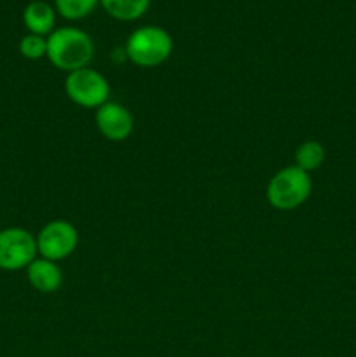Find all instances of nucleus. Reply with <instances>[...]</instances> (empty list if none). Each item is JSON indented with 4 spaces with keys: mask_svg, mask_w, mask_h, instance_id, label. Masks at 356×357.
Wrapping results in <instances>:
<instances>
[{
    "mask_svg": "<svg viewBox=\"0 0 356 357\" xmlns=\"http://www.w3.org/2000/svg\"><path fill=\"white\" fill-rule=\"evenodd\" d=\"M126 56L140 68H156L173 54V37L157 24H145L129 33L124 44Z\"/></svg>",
    "mask_w": 356,
    "mask_h": 357,
    "instance_id": "obj_2",
    "label": "nucleus"
},
{
    "mask_svg": "<svg viewBox=\"0 0 356 357\" xmlns=\"http://www.w3.org/2000/svg\"><path fill=\"white\" fill-rule=\"evenodd\" d=\"M37 257V239L30 230L21 227L0 230V271H27Z\"/></svg>",
    "mask_w": 356,
    "mask_h": 357,
    "instance_id": "obj_5",
    "label": "nucleus"
},
{
    "mask_svg": "<svg viewBox=\"0 0 356 357\" xmlns=\"http://www.w3.org/2000/svg\"><path fill=\"white\" fill-rule=\"evenodd\" d=\"M54 68L65 73L86 68L94 58V42L89 33L75 26L54 28L47 35V56Z\"/></svg>",
    "mask_w": 356,
    "mask_h": 357,
    "instance_id": "obj_1",
    "label": "nucleus"
},
{
    "mask_svg": "<svg viewBox=\"0 0 356 357\" xmlns=\"http://www.w3.org/2000/svg\"><path fill=\"white\" fill-rule=\"evenodd\" d=\"M27 279L31 288L44 295L56 293L63 284V271L58 261L37 257L27 267Z\"/></svg>",
    "mask_w": 356,
    "mask_h": 357,
    "instance_id": "obj_8",
    "label": "nucleus"
},
{
    "mask_svg": "<svg viewBox=\"0 0 356 357\" xmlns=\"http://www.w3.org/2000/svg\"><path fill=\"white\" fill-rule=\"evenodd\" d=\"M38 257L61 261L72 257L79 246V230L68 220H51L35 236Z\"/></svg>",
    "mask_w": 356,
    "mask_h": 357,
    "instance_id": "obj_6",
    "label": "nucleus"
},
{
    "mask_svg": "<svg viewBox=\"0 0 356 357\" xmlns=\"http://www.w3.org/2000/svg\"><path fill=\"white\" fill-rule=\"evenodd\" d=\"M20 54L30 61H37L47 56V37L35 33H27L20 40Z\"/></svg>",
    "mask_w": 356,
    "mask_h": 357,
    "instance_id": "obj_13",
    "label": "nucleus"
},
{
    "mask_svg": "<svg viewBox=\"0 0 356 357\" xmlns=\"http://www.w3.org/2000/svg\"><path fill=\"white\" fill-rule=\"evenodd\" d=\"M325 159H327V152H325V146L318 139L302 142L295 150V166L309 174L313 171L320 169L323 166Z\"/></svg>",
    "mask_w": 356,
    "mask_h": 357,
    "instance_id": "obj_11",
    "label": "nucleus"
},
{
    "mask_svg": "<svg viewBox=\"0 0 356 357\" xmlns=\"http://www.w3.org/2000/svg\"><path fill=\"white\" fill-rule=\"evenodd\" d=\"M100 0H54L56 13L68 21H79L89 16Z\"/></svg>",
    "mask_w": 356,
    "mask_h": 357,
    "instance_id": "obj_12",
    "label": "nucleus"
},
{
    "mask_svg": "<svg viewBox=\"0 0 356 357\" xmlns=\"http://www.w3.org/2000/svg\"><path fill=\"white\" fill-rule=\"evenodd\" d=\"M313 194V180L311 174L300 167L286 166L272 174L265 188V197L271 208L278 211H293L306 204Z\"/></svg>",
    "mask_w": 356,
    "mask_h": 357,
    "instance_id": "obj_3",
    "label": "nucleus"
},
{
    "mask_svg": "<svg viewBox=\"0 0 356 357\" xmlns=\"http://www.w3.org/2000/svg\"><path fill=\"white\" fill-rule=\"evenodd\" d=\"M23 23L28 33L47 37L54 31L56 9L44 0H34L23 10Z\"/></svg>",
    "mask_w": 356,
    "mask_h": 357,
    "instance_id": "obj_9",
    "label": "nucleus"
},
{
    "mask_svg": "<svg viewBox=\"0 0 356 357\" xmlns=\"http://www.w3.org/2000/svg\"><path fill=\"white\" fill-rule=\"evenodd\" d=\"M105 13L117 21H136L150 7V0H100Z\"/></svg>",
    "mask_w": 356,
    "mask_h": 357,
    "instance_id": "obj_10",
    "label": "nucleus"
},
{
    "mask_svg": "<svg viewBox=\"0 0 356 357\" xmlns=\"http://www.w3.org/2000/svg\"><path fill=\"white\" fill-rule=\"evenodd\" d=\"M110 91L107 77L91 66L66 73L65 93L77 107L98 110L101 105L110 101Z\"/></svg>",
    "mask_w": 356,
    "mask_h": 357,
    "instance_id": "obj_4",
    "label": "nucleus"
},
{
    "mask_svg": "<svg viewBox=\"0 0 356 357\" xmlns=\"http://www.w3.org/2000/svg\"><path fill=\"white\" fill-rule=\"evenodd\" d=\"M94 124L105 139L114 143L126 142L135 131V119L128 107L117 101H107L94 112Z\"/></svg>",
    "mask_w": 356,
    "mask_h": 357,
    "instance_id": "obj_7",
    "label": "nucleus"
}]
</instances>
